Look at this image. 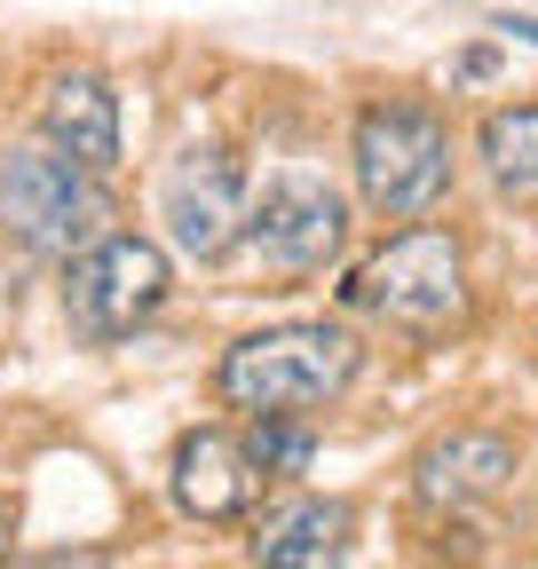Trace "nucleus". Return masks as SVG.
<instances>
[{
	"label": "nucleus",
	"instance_id": "1",
	"mask_svg": "<svg viewBox=\"0 0 538 569\" xmlns=\"http://www.w3.org/2000/svg\"><path fill=\"white\" fill-rule=\"evenodd\" d=\"M357 340L341 325H269L222 348L215 388L246 419H309L357 380Z\"/></svg>",
	"mask_w": 538,
	"mask_h": 569
},
{
	"label": "nucleus",
	"instance_id": "2",
	"mask_svg": "<svg viewBox=\"0 0 538 569\" xmlns=\"http://www.w3.org/2000/svg\"><path fill=\"white\" fill-rule=\"evenodd\" d=\"M349 167L380 222H420L451 190V127L428 103H404V96L365 103L349 127Z\"/></svg>",
	"mask_w": 538,
	"mask_h": 569
},
{
	"label": "nucleus",
	"instance_id": "3",
	"mask_svg": "<svg viewBox=\"0 0 538 569\" xmlns=\"http://www.w3.org/2000/svg\"><path fill=\"white\" fill-rule=\"evenodd\" d=\"M111 222V198H103V174L72 167L48 142H17L0 159V230H9L24 253H48V261H72L88 253Z\"/></svg>",
	"mask_w": 538,
	"mask_h": 569
},
{
	"label": "nucleus",
	"instance_id": "4",
	"mask_svg": "<svg viewBox=\"0 0 538 569\" xmlns=\"http://www.w3.org/2000/svg\"><path fill=\"white\" fill-rule=\"evenodd\" d=\"M341 301L365 309V317H388L396 332H444L459 309H467V261H459V238L420 222V230H396L349 284Z\"/></svg>",
	"mask_w": 538,
	"mask_h": 569
},
{
	"label": "nucleus",
	"instance_id": "5",
	"mask_svg": "<svg viewBox=\"0 0 538 569\" xmlns=\"http://www.w3.org/2000/svg\"><path fill=\"white\" fill-rule=\"evenodd\" d=\"M167 293H175L167 246L127 238V230H111V238H96L88 253L63 261V325H72L88 348L127 340L134 325H151V317L167 309Z\"/></svg>",
	"mask_w": 538,
	"mask_h": 569
},
{
	"label": "nucleus",
	"instance_id": "6",
	"mask_svg": "<svg viewBox=\"0 0 538 569\" xmlns=\"http://www.w3.org/2000/svg\"><path fill=\"white\" fill-rule=\"evenodd\" d=\"M238 246L253 261H269L278 277H317L325 261H341V246H349V206H341V190H325L317 174H278L261 190V206H246Z\"/></svg>",
	"mask_w": 538,
	"mask_h": 569
},
{
	"label": "nucleus",
	"instance_id": "7",
	"mask_svg": "<svg viewBox=\"0 0 538 569\" xmlns=\"http://www.w3.org/2000/svg\"><path fill=\"white\" fill-rule=\"evenodd\" d=\"M159 222L175 238V253L190 261H222L246 230V167L222 151V142H198L182 151L159 182Z\"/></svg>",
	"mask_w": 538,
	"mask_h": 569
},
{
	"label": "nucleus",
	"instance_id": "8",
	"mask_svg": "<svg viewBox=\"0 0 538 569\" xmlns=\"http://www.w3.org/2000/svg\"><path fill=\"white\" fill-rule=\"evenodd\" d=\"M167 490H175V507L190 522H238V515H253L261 475H253V459H246V443L230 436V427H190V436L175 443Z\"/></svg>",
	"mask_w": 538,
	"mask_h": 569
},
{
	"label": "nucleus",
	"instance_id": "9",
	"mask_svg": "<svg viewBox=\"0 0 538 569\" xmlns=\"http://www.w3.org/2000/svg\"><path fill=\"white\" fill-rule=\"evenodd\" d=\"M40 142L88 174L119 167V96H111L103 71H56L48 96H40Z\"/></svg>",
	"mask_w": 538,
	"mask_h": 569
},
{
	"label": "nucleus",
	"instance_id": "10",
	"mask_svg": "<svg viewBox=\"0 0 538 569\" xmlns=\"http://www.w3.org/2000/svg\"><path fill=\"white\" fill-rule=\"evenodd\" d=\"M515 482V443L499 436V427H451V436H436L412 467V490L428 498V507H484V498H499Z\"/></svg>",
	"mask_w": 538,
	"mask_h": 569
},
{
	"label": "nucleus",
	"instance_id": "11",
	"mask_svg": "<svg viewBox=\"0 0 538 569\" xmlns=\"http://www.w3.org/2000/svg\"><path fill=\"white\" fill-rule=\"evenodd\" d=\"M357 546V507L349 498H286L253 522V561L261 569H349Z\"/></svg>",
	"mask_w": 538,
	"mask_h": 569
},
{
	"label": "nucleus",
	"instance_id": "12",
	"mask_svg": "<svg viewBox=\"0 0 538 569\" xmlns=\"http://www.w3.org/2000/svg\"><path fill=\"white\" fill-rule=\"evenodd\" d=\"M484 142V167L499 174V190L515 198H538V103H515V111H491L476 127Z\"/></svg>",
	"mask_w": 538,
	"mask_h": 569
},
{
	"label": "nucleus",
	"instance_id": "13",
	"mask_svg": "<svg viewBox=\"0 0 538 569\" xmlns=\"http://www.w3.org/2000/svg\"><path fill=\"white\" fill-rule=\"evenodd\" d=\"M246 459H253V475H301L317 459V427L309 419H253Z\"/></svg>",
	"mask_w": 538,
	"mask_h": 569
},
{
	"label": "nucleus",
	"instance_id": "14",
	"mask_svg": "<svg viewBox=\"0 0 538 569\" xmlns=\"http://www.w3.org/2000/svg\"><path fill=\"white\" fill-rule=\"evenodd\" d=\"M0 569H111V546H56V553H24Z\"/></svg>",
	"mask_w": 538,
	"mask_h": 569
},
{
	"label": "nucleus",
	"instance_id": "15",
	"mask_svg": "<svg viewBox=\"0 0 538 569\" xmlns=\"http://www.w3.org/2000/svg\"><path fill=\"white\" fill-rule=\"evenodd\" d=\"M491 63H499L491 48H467V56H459V80H484V71H491Z\"/></svg>",
	"mask_w": 538,
	"mask_h": 569
},
{
	"label": "nucleus",
	"instance_id": "16",
	"mask_svg": "<svg viewBox=\"0 0 538 569\" xmlns=\"http://www.w3.org/2000/svg\"><path fill=\"white\" fill-rule=\"evenodd\" d=\"M9 546H17V507L0 498V561H9Z\"/></svg>",
	"mask_w": 538,
	"mask_h": 569
},
{
	"label": "nucleus",
	"instance_id": "17",
	"mask_svg": "<svg viewBox=\"0 0 538 569\" xmlns=\"http://www.w3.org/2000/svg\"><path fill=\"white\" fill-rule=\"evenodd\" d=\"M499 32H515V40H530V48H538V17H507Z\"/></svg>",
	"mask_w": 538,
	"mask_h": 569
}]
</instances>
